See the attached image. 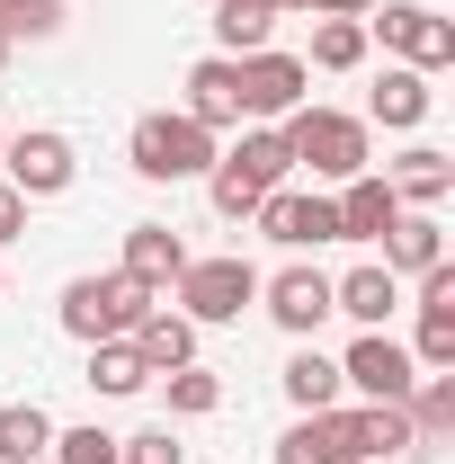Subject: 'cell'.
<instances>
[{
  "mask_svg": "<svg viewBox=\"0 0 455 464\" xmlns=\"http://www.w3.org/2000/svg\"><path fill=\"white\" fill-rule=\"evenodd\" d=\"M286 179H295L286 134H277V125H241L224 152H215V170H206V197H215V215H224V224H250Z\"/></svg>",
  "mask_w": 455,
  "mask_h": 464,
  "instance_id": "6da1fadb",
  "label": "cell"
},
{
  "mask_svg": "<svg viewBox=\"0 0 455 464\" xmlns=\"http://www.w3.org/2000/svg\"><path fill=\"white\" fill-rule=\"evenodd\" d=\"M277 134H286L295 170L313 179V188H348L357 170H375V125H366V116H348V108H313V99H304Z\"/></svg>",
  "mask_w": 455,
  "mask_h": 464,
  "instance_id": "7a4b0ae2",
  "label": "cell"
},
{
  "mask_svg": "<svg viewBox=\"0 0 455 464\" xmlns=\"http://www.w3.org/2000/svg\"><path fill=\"white\" fill-rule=\"evenodd\" d=\"M215 152H224V134H206L197 116H179V108L134 116V134H125V161H134V179H152V188L206 179V170H215Z\"/></svg>",
  "mask_w": 455,
  "mask_h": 464,
  "instance_id": "3957f363",
  "label": "cell"
},
{
  "mask_svg": "<svg viewBox=\"0 0 455 464\" xmlns=\"http://www.w3.org/2000/svg\"><path fill=\"white\" fill-rule=\"evenodd\" d=\"M152 304H161V295H143L125 268H90V277H72V286H63L54 313H63V331L90 348V340H125V331H134Z\"/></svg>",
  "mask_w": 455,
  "mask_h": 464,
  "instance_id": "277c9868",
  "label": "cell"
},
{
  "mask_svg": "<svg viewBox=\"0 0 455 464\" xmlns=\"http://www.w3.org/2000/svg\"><path fill=\"white\" fill-rule=\"evenodd\" d=\"M170 304L197 322V331H224V322H241L250 304H259V268L241 259V250H215V259H188L179 268Z\"/></svg>",
  "mask_w": 455,
  "mask_h": 464,
  "instance_id": "5b68a950",
  "label": "cell"
},
{
  "mask_svg": "<svg viewBox=\"0 0 455 464\" xmlns=\"http://www.w3.org/2000/svg\"><path fill=\"white\" fill-rule=\"evenodd\" d=\"M0 179H9L27 206H45V197H63V188L81 179V152H72V134H63V125H27V134H9V143H0Z\"/></svg>",
  "mask_w": 455,
  "mask_h": 464,
  "instance_id": "8992f818",
  "label": "cell"
},
{
  "mask_svg": "<svg viewBox=\"0 0 455 464\" xmlns=\"http://www.w3.org/2000/svg\"><path fill=\"white\" fill-rule=\"evenodd\" d=\"M366 36H384V54L411 63V72H429V81L455 63V18L429 9V0H384V18H366Z\"/></svg>",
  "mask_w": 455,
  "mask_h": 464,
  "instance_id": "52a82bcc",
  "label": "cell"
},
{
  "mask_svg": "<svg viewBox=\"0 0 455 464\" xmlns=\"http://www.w3.org/2000/svg\"><path fill=\"white\" fill-rule=\"evenodd\" d=\"M304 99H313V72H304V54H277V45L241 54V125H286Z\"/></svg>",
  "mask_w": 455,
  "mask_h": 464,
  "instance_id": "ba28073f",
  "label": "cell"
},
{
  "mask_svg": "<svg viewBox=\"0 0 455 464\" xmlns=\"http://www.w3.org/2000/svg\"><path fill=\"white\" fill-rule=\"evenodd\" d=\"M259 313L277 322L286 340H313V331L331 322V277H322L313 259H286L277 277H259Z\"/></svg>",
  "mask_w": 455,
  "mask_h": 464,
  "instance_id": "9c48e42d",
  "label": "cell"
},
{
  "mask_svg": "<svg viewBox=\"0 0 455 464\" xmlns=\"http://www.w3.org/2000/svg\"><path fill=\"white\" fill-rule=\"evenodd\" d=\"M250 224L268 232L277 250H295V259H304V250H322V241H340V215H331V188H295V179H286V188L268 197V206H259V215H250Z\"/></svg>",
  "mask_w": 455,
  "mask_h": 464,
  "instance_id": "30bf717a",
  "label": "cell"
},
{
  "mask_svg": "<svg viewBox=\"0 0 455 464\" xmlns=\"http://www.w3.org/2000/svg\"><path fill=\"white\" fill-rule=\"evenodd\" d=\"M340 384L348 393H366V402H411V384H420V366H411V348L393 331H357L340 357Z\"/></svg>",
  "mask_w": 455,
  "mask_h": 464,
  "instance_id": "8fae6325",
  "label": "cell"
},
{
  "mask_svg": "<svg viewBox=\"0 0 455 464\" xmlns=\"http://www.w3.org/2000/svg\"><path fill=\"white\" fill-rule=\"evenodd\" d=\"M340 429H348V464H411V447H420L402 402H357V411L340 402Z\"/></svg>",
  "mask_w": 455,
  "mask_h": 464,
  "instance_id": "7c38bea8",
  "label": "cell"
},
{
  "mask_svg": "<svg viewBox=\"0 0 455 464\" xmlns=\"http://www.w3.org/2000/svg\"><path fill=\"white\" fill-rule=\"evenodd\" d=\"M179 116H197L206 134H241V63H232V54L188 63V99H179Z\"/></svg>",
  "mask_w": 455,
  "mask_h": 464,
  "instance_id": "4fadbf2b",
  "label": "cell"
},
{
  "mask_svg": "<svg viewBox=\"0 0 455 464\" xmlns=\"http://www.w3.org/2000/svg\"><path fill=\"white\" fill-rule=\"evenodd\" d=\"M188 259H197V250H188L170 224H134V232H125V259H116V268H125V277H134L143 295H170Z\"/></svg>",
  "mask_w": 455,
  "mask_h": 464,
  "instance_id": "5bb4252c",
  "label": "cell"
},
{
  "mask_svg": "<svg viewBox=\"0 0 455 464\" xmlns=\"http://www.w3.org/2000/svg\"><path fill=\"white\" fill-rule=\"evenodd\" d=\"M331 313H348L357 331H384L402 313V277L384 268V259H366V268H348V277H331Z\"/></svg>",
  "mask_w": 455,
  "mask_h": 464,
  "instance_id": "9a60e30c",
  "label": "cell"
},
{
  "mask_svg": "<svg viewBox=\"0 0 455 464\" xmlns=\"http://www.w3.org/2000/svg\"><path fill=\"white\" fill-rule=\"evenodd\" d=\"M331 215H340V241H384L402 215V197L384 188V170H357L348 188H331Z\"/></svg>",
  "mask_w": 455,
  "mask_h": 464,
  "instance_id": "2e32d148",
  "label": "cell"
},
{
  "mask_svg": "<svg viewBox=\"0 0 455 464\" xmlns=\"http://www.w3.org/2000/svg\"><path fill=\"white\" fill-rule=\"evenodd\" d=\"M429 108H438V90H429V72H411V63H384V81L366 90V125H393V134L429 125Z\"/></svg>",
  "mask_w": 455,
  "mask_h": 464,
  "instance_id": "e0dca14e",
  "label": "cell"
},
{
  "mask_svg": "<svg viewBox=\"0 0 455 464\" xmlns=\"http://www.w3.org/2000/svg\"><path fill=\"white\" fill-rule=\"evenodd\" d=\"M384 188H393L402 206H420V215H438L455 197V161L438 152V143H411L402 161H384Z\"/></svg>",
  "mask_w": 455,
  "mask_h": 464,
  "instance_id": "ac0fdd59",
  "label": "cell"
},
{
  "mask_svg": "<svg viewBox=\"0 0 455 464\" xmlns=\"http://www.w3.org/2000/svg\"><path fill=\"white\" fill-rule=\"evenodd\" d=\"M125 340H134V357H143L152 375H170V366H197V322H188L179 304H152V313H143Z\"/></svg>",
  "mask_w": 455,
  "mask_h": 464,
  "instance_id": "d6986e66",
  "label": "cell"
},
{
  "mask_svg": "<svg viewBox=\"0 0 455 464\" xmlns=\"http://www.w3.org/2000/svg\"><path fill=\"white\" fill-rule=\"evenodd\" d=\"M438 259H447V224L420 215V206H402L393 232H384V268H393V277H429Z\"/></svg>",
  "mask_w": 455,
  "mask_h": 464,
  "instance_id": "ffe728a7",
  "label": "cell"
},
{
  "mask_svg": "<svg viewBox=\"0 0 455 464\" xmlns=\"http://www.w3.org/2000/svg\"><path fill=\"white\" fill-rule=\"evenodd\" d=\"M277 384H286V402H295V411H340V393H348V384H340V357H322L313 340H295V357H286Z\"/></svg>",
  "mask_w": 455,
  "mask_h": 464,
  "instance_id": "44dd1931",
  "label": "cell"
},
{
  "mask_svg": "<svg viewBox=\"0 0 455 464\" xmlns=\"http://www.w3.org/2000/svg\"><path fill=\"white\" fill-rule=\"evenodd\" d=\"M277 464H348L340 411H295V429L277 438Z\"/></svg>",
  "mask_w": 455,
  "mask_h": 464,
  "instance_id": "7402d4cb",
  "label": "cell"
},
{
  "mask_svg": "<svg viewBox=\"0 0 455 464\" xmlns=\"http://www.w3.org/2000/svg\"><path fill=\"white\" fill-rule=\"evenodd\" d=\"M54 456V411L45 402H9L0 411V464H45Z\"/></svg>",
  "mask_w": 455,
  "mask_h": 464,
  "instance_id": "603a6c76",
  "label": "cell"
},
{
  "mask_svg": "<svg viewBox=\"0 0 455 464\" xmlns=\"http://www.w3.org/2000/svg\"><path fill=\"white\" fill-rule=\"evenodd\" d=\"M90 393H108V402H125V393H143L152 384V366L134 357V340H90V375H81Z\"/></svg>",
  "mask_w": 455,
  "mask_h": 464,
  "instance_id": "cb8c5ba5",
  "label": "cell"
},
{
  "mask_svg": "<svg viewBox=\"0 0 455 464\" xmlns=\"http://www.w3.org/2000/svg\"><path fill=\"white\" fill-rule=\"evenodd\" d=\"M152 384H161L170 420H215V411H224V375H215V366H170V375H152Z\"/></svg>",
  "mask_w": 455,
  "mask_h": 464,
  "instance_id": "d4e9b609",
  "label": "cell"
},
{
  "mask_svg": "<svg viewBox=\"0 0 455 464\" xmlns=\"http://www.w3.org/2000/svg\"><path fill=\"white\" fill-rule=\"evenodd\" d=\"M366 18H313V54H304V72H357L366 63Z\"/></svg>",
  "mask_w": 455,
  "mask_h": 464,
  "instance_id": "484cf974",
  "label": "cell"
},
{
  "mask_svg": "<svg viewBox=\"0 0 455 464\" xmlns=\"http://www.w3.org/2000/svg\"><path fill=\"white\" fill-rule=\"evenodd\" d=\"M268 36H277V18H268L259 0H215V54L241 63V54H259Z\"/></svg>",
  "mask_w": 455,
  "mask_h": 464,
  "instance_id": "4316f807",
  "label": "cell"
},
{
  "mask_svg": "<svg viewBox=\"0 0 455 464\" xmlns=\"http://www.w3.org/2000/svg\"><path fill=\"white\" fill-rule=\"evenodd\" d=\"M411 429H420V447H447L455 438V375H420V384H411Z\"/></svg>",
  "mask_w": 455,
  "mask_h": 464,
  "instance_id": "83f0119b",
  "label": "cell"
},
{
  "mask_svg": "<svg viewBox=\"0 0 455 464\" xmlns=\"http://www.w3.org/2000/svg\"><path fill=\"white\" fill-rule=\"evenodd\" d=\"M411 366L420 375H455V322H438V313H420V331H411Z\"/></svg>",
  "mask_w": 455,
  "mask_h": 464,
  "instance_id": "f1b7e54d",
  "label": "cell"
},
{
  "mask_svg": "<svg viewBox=\"0 0 455 464\" xmlns=\"http://www.w3.org/2000/svg\"><path fill=\"white\" fill-rule=\"evenodd\" d=\"M45 464H125V456H116L108 429L90 420V429H54V456H45Z\"/></svg>",
  "mask_w": 455,
  "mask_h": 464,
  "instance_id": "f546056e",
  "label": "cell"
},
{
  "mask_svg": "<svg viewBox=\"0 0 455 464\" xmlns=\"http://www.w3.org/2000/svg\"><path fill=\"white\" fill-rule=\"evenodd\" d=\"M116 456H125V464H188V447H179V429H170V420H152V429L116 438Z\"/></svg>",
  "mask_w": 455,
  "mask_h": 464,
  "instance_id": "4dcf8cb0",
  "label": "cell"
},
{
  "mask_svg": "<svg viewBox=\"0 0 455 464\" xmlns=\"http://www.w3.org/2000/svg\"><path fill=\"white\" fill-rule=\"evenodd\" d=\"M63 9H72V0H0V27H9V36H54Z\"/></svg>",
  "mask_w": 455,
  "mask_h": 464,
  "instance_id": "1f68e13d",
  "label": "cell"
},
{
  "mask_svg": "<svg viewBox=\"0 0 455 464\" xmlns=\"http://www.w3.org/2000/svg\"><path fill=\"white\" fill-rule=\"evenodd\" d=\"M411 286H420V313H438V322H455V268H447V259H438L429 277H411Z\"/></svg>",
  "mask_w": 455,
  "mask_h": 464,
  "instance_id": "d6a6232c",
  "label": "cell"
},
{
  "mask_svg": "<svg viewBox=\"0 0 455 464\" xmlns=\"http://www.w3.org/2000/svg\"><path fill=\"white\" fill-rule=\"evenodd\" d=\"M18 232H27V197H18V188H9V179H0V250H9V241H18Z\"/></svg>",
  "mask_w": 455,
  "mask_h": 464,
  "instance_id": "836d02e7",
  "label": "cell"
},
{
  "mask_svg": "<svg viewBox=\"0 0 455 464\" xmlns=\"http://www.w3.org/2000/svg\"><path fill=\"white\" fill-rule=\"evenodd\" d=\"M313 18H375V0H304Z\"/></svg>",
  "mask_w": 455,
  "mask_h": 464,
  "instance_id": "e575fe53",
  "label": "cell"
},
{
  "mask_svg": "<svg viewBox=\"0 0 455 464\" xmlns=\"http://www.w3.org/2000/svg\"><path fill=\"white\" fill-rule=\"evenodd\" d=\"M259 9H268V18H295V9H304V0H259Z\"/></svg>",
  "mask_w": 455,
  "mask_h": 464,
  "instance_id": "d590c367",
  "label": "cell"
},
{
  "mask_svg": "<svg viewBox=\"0 0 455 464\" xmlns=\"http://www.w3.org/2000/svg\"><path fill=\"white\" fill-rule=\"evenodd\" d=\"M9 45H18V36H9V27H0V72H9Z\"/></svg>",
  "mask_w": 455,
  "mask_h": 464,
  "instance_id": "8d00e7d4",
  "label": "cell"
},
{
  "mask_svg": "<svg viewBox=\"0 0 455 464\" xmlns=\"http://www.w3.org/2000/svg\"><path fill=\"white\" fill-rule=\"evenodd\" d=\"M0 295H9V268H0Z\"/></svg>",
  "mask_w": 455,
  "mask_h": 464,
  "instance_id": "74e56055",
  "label": "cell"
}]
</instances>
